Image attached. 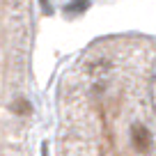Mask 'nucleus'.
Here are the masks:
<instances>
[{
	"instance_id": "nucleus-4",
	"label": "nucleus",
	"mask_w": 156,
	"mask_h": 156,
	"mask_svg": "<svg viewBox=\"0 0 156 156\" xmlns=\"http://www.w3.org/2000/svg\"><path fill=\"white\" fill-rule=\"evenodd\" d=\"M39 2H41V7H44V12H46V14H53V7H51L48 2H46V0H39Z\"/></svg>"
},
{
	"instance_id": "nucleus-1",
	"label": "nucleus",
	"mask_w": 156,
	"mask_h": 156,
	"mask_svg": "<svg viewBox=\"0 0 156 156\" xmlns=\"http://www.w3.org/2000/svg\"><path fill=\"white\" fill-rule=\"evenodd\" d=\"M131 142H133V147H136L140 154H147V151L151 149V133H149V129L145 126V124H133L131 126Z\"/></svg>"
},
{
	"instance_id": "nucleus-3",
	"label": "nucleus",
	"mask_w": 156,
	"mask_h": 156,
	"mask_svg": "<svg viewBox=\"0 0 156 156\" xmlns=\"http://www.w3.org/2000/svg\"><path fill=\"white\" fill-rule=\"evenodd\" d=\"M90 7V0H73L71 5L64 7V14H78V12H85Z\"/></svg>"
},
{
	"instance_id": "nucleus-2",
	"label": "nucleus",
	"mask_w": 156,
	"mask_h": 156,
	"mask_svg": "<svg viewBox=\"0 0 156 156\" xmlns=\"http://www.w3.org/2000/svg\"><path fill=\"white\" fill-rule=\"evenodd\" d=\"M30 110H32V106H30V101H25V99H16V101L12 103V112H14V115H30Z\"/></svg>"
}]
</instances>
